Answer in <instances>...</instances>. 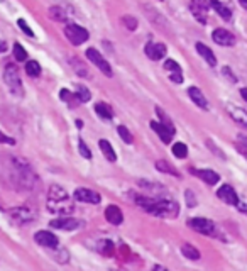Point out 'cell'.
I'll return each mask as SVG.
<instances>
[{"label": "cell", "instance_id": "cell-1", "mask_svg": "<svg viewBox=\"0 0 247 271\" xmlns=\"http://www.w3.org/2000/svg\"><path fill=\"white\" fill-rule=\"evenodd\" d=\"M7 173L9 178L12 180V183L17 188H22V190H32L37 185L36 173L32 171V168L27 164V161L20 159V158L10 156L9 163H7Z\"/></svg>", "mask_w": 247, "mask_h": 271}, {"label": "cell", "instance_id": "cell-2", "mask_svg": "<svg viewBox=\"0 0 247 271\" xmlns=\"http://www.w3.org/2000/svg\"><path fill=\"white\" fill-rule=\"evenodd\" d=\"M132 198L140 208L157 217H176L180 212L176 202L168 200V198H151L142 197V195H132Z\"/></svg>", "mask_w": 247, "mask_h": 271}, {"label": "cell", "instance_id": "cell-3", "mask_svg": "<svg viewBox=\"0 0 247 271\" xmlns=\"http://www.w3.org/2000/svg\"><path fill=\"white\" fill-rule=\"evenodd\" d=\"M47 210L56 215H68L73 210V204H71L66 190L60 187V185H51L49 187V191H47Z\"/></svg>", "mask_w": 247, "mask_h": 271}, {"label": "cell", "instance_id": "cell-4", "mask_svg": "<svg viewBox=\"0 0 247 271\" xmlns=\"http://www.w3.org/2000/svg\"><path fill=\"white\" fill-rule=\"evenodd\" d=\"M3 80H5L9 90L12 92V95H17V97L22 95V81H20L19 70L15 64H7L5 71H3Z\"/></svg>", "mask_w": 247, "mask_h": 271}, {"label": "cell", "instance_id": "cell-5", "mask_svg": "<svg viewBox=\"0 0 247 271\" xmlns=\"http://www.w3.org/2000/svg\"><path fill=\"white\" fill-rule=\"evenodd\" d=\"M64 36L73 46H80L85 41H88V31L85 27L77 26V24H68L64 27Z\"/></svg>", "mask_w": 247, "mask_h": 271}, {"label": "cell", "instance_id": "cell-6", "mask_svg": "<svg viewBox=\"0 0 247 271\" xmlns=\"http://www.w3.org/2000/svg\"><path fill=\"white\" fill-rule=\"evenodd\" d=\"M87 56H88V60H90L92 63H93L95 66H97L98 70L102 71V73L107 75V77H112L110 64H108V61L105 60V58L102 56V54L98 53L97 49H93V48H88V49H87Z\"/></svg>", "mask_w": 247, "mask_h": 271}, {"label": "cell", "instance_id": "cell-7", "mask_svg": "<svg viewBox=\"0 0 247 271\" xmlns=\"http://www.w3.org/2000/svg\"><path fill=\"white\" fill-rule=\"evenodd\" d=\"M188 225H190L193 231L200 232V234H205V236H214L215 234V224L212 221H208V219H205V217L191 219V221L188 222Z\"/></svg>", "mask_w": 247, "mask_h": 271}, {"label": "cell", "instance_id": "cell-8", "mask_svg": "<svg viewBox=\"0 0 247 271\" xmlns=\"http://www.w3.org/2000/svg\"><path fill=\"white\" fill-rule=\"evenodd\" d=\"M34 217H36V214L29 207H17L10 210V219L17 224H29L34 221Z\"/></svg>", "mask_w": 247, "mask_h": 271}, {"label": "cell", "instance_id": "cell-9", "mask_svg": "<svg viewBox=\"0 0 247 271\" xmlns=\"http://www.w3.org/2000/svg\"><path fill=\"white\" fill-rule=\"evenodd\" d=\"M75 200L81 202V204H100V195L97 191L90 190V188H77L75 190Z\"/></svg>", "mask_w": 247, "mask_h": 271}, {"label": "cell", "instance_id": "cell-10", "mask_svg": "<svg viewBox=\"0 0 247 271\" xmlns=\"http://www.w3.org/2000/svg\"><path fill=\"white\" fill-rule=\"evenodd\" d=\"M49 225L53 229H60V231H75V229L80 227L81 222L77 221V219H73V217H66V215H63V217L51 221Z\"/></svg>", "mask_w": 247, "mask_h": 271}, {"label": "cell", "instance_id": "cell-11", "mask_svg": "<svg viewBox=\"0 0 247 271\" xmlns=\"http://www.w3.org/2000/svg\"><path fill=\"white\" fill-rule=\"evenodd\" d=\"M34 241L39 246H43V248H53V249L58 248V244H60L58 238L49 231H39L37 234H34Z\"/></svg>", "mask_w": 247, "mask_h": 271}, {"label": "cell", "instance_id": "cell-12", "mask_svg": "<svg viewBox=\"0 0 247 271\" xmlns=\"http://www.w3.org/2000/svg\"><path fill=\"white\" fill-rule=\"evenodd\" d=\"M144 53L149 60L157 61L166 56V46L163 43H147L146 48H144Z\"/></svg>", "mask_w": 247, "mask_h": 271}, {"label": "cell", "instance_id": "cell-13", "mask_svg": "<svg viewBox=\"0 0 247 271\" xmlns=\"http://www.w3.org/2000/svg\"><path fill=\"white\" fill-rule=\"evenodd\" d=\"M217 197L229 205H237L239 204L237 193H235V190L231 187V185H222V187L217 190Z\"/></svg>", "mask_w": 247, "mask_h": 271}, {"label": "cell", "instance_id": "cell-14", "mask_svg": "<svg viewBox=\"0 0 247 271\" xmlns=\"http://www.w3.org/2000/svg\"><path fill=\"white\" fill-rule=\"evenodd\" d=\"M212 39L220 46H234L235 44V36L225 29H215L212 34Z\"/></svg>", "mask_w": 247, "mask_h": 271}, {"label": "cell", "instance_id": "cell-15", "mask_svg": "<svg viewBox=\"0 0 247 271\" xmlns=\"http://www.w3.org/2000/svg\"><path fill=\"white\" fill-rule=\"evenodd\" d=\"M151 128H153V131L157 132V136L161 137V141L163 143H171V139H173V134H174V129H170L168 126H164L163 122H151Z\"/></svg>", "mask_w": 247, "mask_h": 271}, {"label": "cell", "instance_id": "cell-16", "mask_svg": "<svg viewBox=\"0 0 247 271\" xmlns=\"http://www.w3.org/2000/svg\"><path fill=\"white\" fill-rule=\"evenodd\" d=\"M227 112L239 126H242V128L247 129V112L244 111V109L237 107V105H227Z\"/></svg>", "mask_w": 247, "mask_h": 271}, {"label": "cell", "instance_id": "cell-17", "mask_svg": "<svg viewBox=\"0 0 247 271\" xmlns=\"http://www.w3.org/2000/svg\"><path fill=\"white\" fill-rule=\"evenodd\" d=\"M190 9H191V12H193V16L197 17L198 22H201V24L207 22V5H205L201 0H191Z\"/></svg>", "mask_w": 247, "mask_h": 271}, {"label": "cell", "instance_id": "cell-18", "mask_svg": "<svg viewBox=\"0 0 247 271\" xmlns=\"http://www.w3.org/2000/svg\"><path fill=\"white\" fill-rule=\"evenodd\" d=\"M105 219H107L110 224L119 225L124 222V214L119 207H115V205H108V207L105 208Z\"/></svg>", "mask_w": 247, "mask_h": 271}, {"label": "cell", "instance_id": "cell-19", "mask_svg": "<svg viewBox=\"0 0 247 271\" xmlns=\"http://www.w3.org/2000/svg\"><path fill=\"white\" fill-rule=\"evenodd\" d=\"M188 95H190V98L198 105V107L203 109V111H208V102H207V98H205V95L201 94L200 88L190 87V88H188Z\"/></svg>", "mask_w": 247, "mask_h": 271}, {"label": "cell", "instance_id": "cell-20", "mask_svg": "<svg viewBox=\"0 0 247 271\" xmlns=\"http://www.w3.org/2000/svg\"><path fill=\"white\" fill-rule=\"evenodd\" d=\"M191 173L197 175L200 180H203L205 183H208V185H215V183H218V180H220V176L212 170H191Z\"/></svg>", "mask_w": 247, "mask_h": 271}, {"label": "cell", "instance_id": "cell-21", "mask_svg": "<svg viewBox=\"0 0 247 271\" xmlns=\"http://www.w3.org/2000/svg\"><path fill=\"white\" fill-rule=\"evenodd\" d=\"M197 51H198V54L210 64V66H215V64H217V58H215L214 51H212L208 46H205V44H201V43H197Z\"/></svg>", "mask_w": 247, "mask_h": 271}, {"label": "cell", "instance_id": "cell-22", "mask_svg": "<svg viewBox=\"0 0 247 271\" xmlns=\"http://www.w3.org/2000/svg\"><path fill=\"white\" fill-rule=\"evenodd\" d=\"M98 146H100V149H102V154L107 158V161H110V163H115V161H117V154H115L114 147H112V144L108 143L107 139L98 141Z\"/></svg>", "mask_w": 247, "mask_h": 271}, {"label": "cell", "instance_id": "cell-23", "mask_svg": "<svg viewBox=\"0 0 247 271\" xmlns=\"http://www.w3.org/2000/svg\"><path fill=\"white\" fill-rule=\"evenodd\" d=\"M181 253H183L185 258L191 259V261H197V259H200V251H198L197 248H193L191 244H183L181 246Z\"/></svg>", "mask_w": 247, "mask_h": 271}, {"label": "cell", "instance_id": "cell-24", "mask_svg": "<svg viewBox=\"0 0 247 271\" xmlns=\"http://www.w3.org/2000/svg\"><path fill=\"white\" fill-rule=\"evenodd\" d=\"M210 3H212V7H214V9L217 10V14L222 17V19H225V20H231V17H232L231 9H227V7H225L224 3H220V2H218V0H212Z\"/></svg>", "mask_w": 247, "mask_h": 271}, {"label": "cell", "instance_id": "cell-25", "mask_svg": "<svg viewBox=\"0 0 247 271\" xmlns=\"http://www.w3.org/2000/svg\"><path fill=\"white\" fill-rule=\"evenodd\" d=\"M95 112H97L98 117H102L104 121H110V119L114 117V112H112V109L108 107V105H105V104H97V105H95Z\"/></svg>", "mask_w": 247, "mask_h": 271}, {"label": "cell", "instance_id": "cell-26", "mask_svg": "<svg viewBox=\"0 0 247 271\" xmlns=\"http://www.w3.org/2000/svg\"><path fill=\"white\" fill-rule=\"evenodd\" d=\"M156 170L161 171V173H170V175H173V176L180 178V171H178L176 168L171 166L168 161H157V163H156Z\"/></svg>", "mask_w": 247, "mask_h": 271}, {"label": "cell", "instance_id": "cell-27", "mask_svg": "<svg viewBox=\"0 0 247 271\" xmlns=\"http://www.w3.org/2000/svg\"><path fill=\"white\" fill-rule=\"evenodd\" d=\"M49 16H51V19L58 20V22H66V20H68L66 10L61 9V7H51V9H49Z\"/></svg>", "mask_w": 247, "mask_h": 271}, {"label": "cell", "instance_id": "cell-28", "mask_svg": "<svg viewBox=\"0 0 247 271\" xmlns=\"http://www.w3.org/2000/svg\"><path fill=\"white\" fill-rule=\"evenodd\" d=\"M26 73L29 75V77H39L41 75V64L37 63V61H27L26 63Z\"/></svg>", "mask_w": 247, "mask_h": 271}, {"label": "cell", "instance_id": "cell-29", "mask_svg": "<svg viewBox=\"0 0 247 271\" xmlns=\"http://www.w3.org/2000/svg\"><path fill=\"white\" fill-rule=\"evenodd\" d=\"M70 63H71V66H73L75 73L80 75V77H87L88 71H87V66H85V63H81V61L77 60V58H71Z\"/></svg>", "mask_w": 247, "mask_h": 271}, {"label": "cell", "instance_id": "cell-30", "mask_svg": "<svg viewBox=\"0 0 247 271\" xmlns=\"http://www.w3.org/2000/svg\"><path fill=\"white\" fill-rule=\"evenodd\" d=\"M173 154L176 158H180V159H183V158H186L188 156V147H186V144H183V143H176L173 146Z\"/></svg>", "mask_w": 247, "mask_h": 271}, {"label": "cell", "instance_id": "cell-31", "mask_svg": "<svg viewBox=\"0 0 247 271\" xmlns=\"http://www.w3.org/2000/svg\"><path fill=\"white\" fill-rule=\"evenodd\" d=\"M77 98L80 102H88L92 98L90 90H88L87 87H83V85H78L77 87Z\"/></svg>", "mask_w": 247, "mask_h": 271}, {"label": "cell", "instance_id": "cell-32", "mask_svg": "<svg viewBox=\"0 0 247 271\" xmlns=\"http://www.w3.org/2000/svg\"><path fill=\"white\" fill-rule=\"evenodd\" d=\"M117 132H119V136L122 137V141H124V143H125V144H132L134 137H132V134H130V132H129V129H127V128H124V126H119Z\"/></svg>", "mask_w": 247, "mask_h": 271}, {"label": "cell", "instance_id": "cell-33", "mask_svg": "<svg viewBox=\"0 0 247 271\" xmlns=\"http://www.w3.org/2000/svg\"><path fill=\"white\" fill-rule=\"evenodd\" d=\"M14 54H15V60H17V61H26V58H27L26 49H24V48L20 46L19 43L14 44Z\"/></svg>", "mask_w": 247, "mask_h": 271}, {"label": "cell", "instance_id": "cell-34", "mask_svg": "<svg viewBox=\"0 0 247 271\" xmlns=\"http://www.w3.org/2000/svg\"><path fill=\"white\" fill-rule=\"evenodd\" d=\"M122 22H124V26H125L129 31H136V29H137V20L134 19V17L124 16V17H122Z\"/></svg>", "mask_w": 247, "mask_h": 271}, {"label": "cell", "instance_id": "cell-35", "mask_svg": "<svg viewBox=\"0 0 247 271\" xmlns=\"http://www.w3.org/2000/svg\"><path fill=\"white\" fill-rule=\"evenodd\" d=\"M156 114L161 117V122H163L164 126H168V128H170V129H174V126L171 124V119L168 117L166 114H164V111H163V109H161V107H156Z\"/></svg>", "mask_w": 247, "mask_h": 271}, {"label": "cell", "instance_id": "cell-36", "mask_svg": "<svg viewBox=\"0 0 247 271\" xmlns=\"http://www.w3.org/2000/svg\"><path fill=\"white\" fill-rule=\"evenodd\" d=\"M78 151H80V154H81V156H83V158H87V159H90V158H92L90 149H88V146H87V144H85L81 139L78 141Z\"/></svg>", "mask_w": 247, "mask_h": 271}, {"label": "cell", "instance_id": "cell-37", "mask_svg": "<svg viewBox=\"0 0 247 271\" xmlns=\"http://www.w3.org/2000/svg\"><path fill=\"white\" fill-rule=\"evenodd\" d=\"M164 68H166L168 71H171V73H176V71H181L180 64H178L174 60H168L166 63H164Z\"/></svg>", "mask_w": 247, "mask_h": 271}, {"label": "cell", "instance_id": "cell-38", "mask_svg": "<svg viewBox=\"0 0 247 271\" xmlns=\"http://www.w3.org/2000/svg\"><path fill=\"white\" fill-rule=\"evenodd\" d=\"M17 24H19L20 31H22L24 34H27V36H29V37H34V32H32V31H31V27L26 24V20H24V19H19V20H17Z\"/></svg>", "mask_w": 247, "mask_h": 271}, {"label": "cell", "instance_id": "cell-39", "mask_svg": "<svg viewBox=\"0 0 247 271\" xmlns=\"http://www.w3.org/2000/svg\"><path fill=\"white\" fill-rule=\"evenodd\" d=\"M185 197H186V202H188V205H190V207H195V205H197V198L193 197V193H191L190 190L185 193Z\"/></svg>", "mask_w": 247, "mask_h": 271}, {"label": "cell", "instance_id": "cell-40", "mask_svg": "<svg viewBox=\"0 0 247 271\" xmlns=\"http://www.w3.org/2000/svg\"><path fill=\"white\" fill-rule=\"evenodd\" d=\"M171 80L174 83H181L183 81V77H181V71H176V73H171Z\"/></svg>", "mask_w": 247, "mask_h": 271}, {"label": "cell", "instance_id": "cell-41", "mask_svg": "<svg viewBox=\"0 0 247 271\" xmlns=\"http://www.w3.org/2000/svg\"><path fill=\"white\" fill-rule=\"evenodd\" d=\"M70 98H71V94L68 90H61V100H66V102H70Z\"/></svg>", "mask_w": 247, "mask_h": 271}, {"label": "cell", "instance_id": "cell-42", "mask_svg": "<svg viewBox=\"0 0 247 271\" xmlns=\"http://www.w3.org/2000/svg\"><path fill=\"white\" fill-rule=\"evenodd\" d=\"M0 143H9V144H14V139H9V137H5L0 132Z\"/></svg>", "mask_w": 247, "mask_h": 271}, {"label": "cell", "instance_id": "cell-43", "mask_svg": "<svg viewBox=\"0 0 247 271\" xmlns=\"http://www.w3.org/2000/svg\"><path fill=\"white\" fill-rule=\"evenodd\" d=\"M239 144L242 146V149H247V137H239Z\"/></svg>", "mask_w": 247, "mask_h": 271}, {"label": "cell", "instance_id": "cell-44", "mask_svg": "<svg viewBox=\"0 0 247 271\" xmlns=\"http://www.w3.org/2000/svg\"><path fill=\"white\" fill-rule=\"evenodd\" d=\"M241 95H242V98H244V100L247 102V88H242V90H241Z\"/></svg>", "mask_w": 247, "mask_h": 271}, {"label": "cell", "instance_id": "cell-45", "mask_svg": "<svg viewBox=\"0 0 247 271\" xmlns=\"http://www.w3.org/2000/svg\"><path fill=\"white\" fill-rule=\"evenodd\" d=\"M239 2H241V5L247 10V0H239Z\"/></svg>", "mask_w": 247, "mask_h": 271}, {"label": "cell", "instance_id": "cell-46", "mask_svg": "<svg viewBox=\"0 0 247 271\" xmlns=\"http://www.w3.org/2000/svg\"><path fill=\"white\" fill-rule=\"evenodd\" d=\"M77 128H83V122H81V121H77Z\"/></svg>", "mask_w": 247, "mask_h": 271}, {"label": "cell", "instance_id": "cell-47", "mask_svg": "<svg viewBox=\"0 0 247 271\" xmlns=\"http://www.w3.org/2000/svg\"><path fill=\"white\" fill-rule=\"evenodd\" d=\"M0 2H3V0H0Z\"/></svg>", "mask_w": 247, "mask_h": 271}, {"label": "cell", "instance_id": "cell-48", "mask_svg": "<svg viewBox=\"0 0 247 271\" xmlns=\"http://www.w3.org/2000/svg\"><path fill=\"white\" fill-rule=\"evenodd\" d=\"M0 48H3V46H0Z\"/></svg>", "mask_w": 247, "mask_h": 271}]
</instances>
